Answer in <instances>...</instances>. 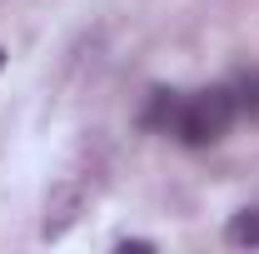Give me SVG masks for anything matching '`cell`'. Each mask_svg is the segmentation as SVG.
Returning a JSON list of instances; mask_svg holds the SVG:
<instances>
[{
    "label": "cell",
    "instance_id": "1",
    "mask_svg": "<svg viewBox=\"0 0 259 254\" xmlns=\"http://www.w3.org/2000/svg\"><path fill=\"white\" fill-rule=\"evenodd\" d=\"M234 115H239V105H234V90L229 85H209V90H199L180 105V115H175V135L199 150V145H214V140H225L229 125H234Z\"/></svg>",
    "mask_w": 259,
    "mask_h": 254
},
{
    "label": "cell",
    "instance_id": "5",
    "mask_svg": "<svg viewBox=\"0 0 259 254\" xmlns=\"http://www.w3.org/2000/svg\"><path fill=\"white\" fill-rule=\"evenodd\" d=\"M0 65H5V50H0Z\"/></svg>",
    "mask_w": 259,
    "mask_h": 254
},
{
    "label": "cell",
    "instance_id": "4",
    "mask_svg": "<svg viewBox=\"0 0 259 254\" xmlns=\"http://www.w3.org/2000/svg\"><path fill=\"white\" fill-rule=\"evenodd\" d=\"M234 105H239V115L259 120V70H244V75H239V85H234Z\"/></svg>",
    "mask_w": 259,
    "mask_h": 254
},
{
    "label": "cell",
    "instance_id": "3",
    "mask_svg": "<svg viewBox=\"0 0 259 254\" xmlns=\"http://www.w3.org/2000/svg\"><path fill=\"white\" fill-rule=\"evenodd\" d=\"M225 239L234 249H259V204L254 209H239V215L225 224Z\"/></svg>",
    "mask_w": 259,
    "mask_h": 254
},
{
    "label": "cell",
    "instance_id": "2",
    "mask_svg": "<svg viewBox=\"0 0 259 254\" xmlns=\"http://www.w3.org/2000/svg\"><path fill=\"white\" fill-rule=\"evenodd\" d=\"M180 105L185 100L175 95V90H150V100H145V115H140V125L145 130H175V115H180Z\"/></svg>",
    "mask_w": 259,
    "mask_h": 254
}]
</instances>
